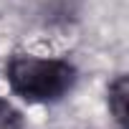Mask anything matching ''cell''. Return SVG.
<instances>
[{
  "mask_svg": "<svg viewBox=\"0 0 129 129\" xmlns=\"http://www.w3.org/2000/svg\"><path fill=\"white\" fill-rule=\"evenodd\" d=\"M10 89L28 101H56L76 81V69L58 58L15 56L8 63Z\"/></svg>",
  "mask_w": 129,
  "mask_h": 129,
  "instance_id": "6da1fadb",
  "label": "cell"
},
{
  "mask_svg": "<svg viewBox=\"0 0 129 129\" xmlns=\"http://www.w3.org/2000/svg\"><path fill=\"white\" fill-rule=\"evenodd\" d=\"M109 109L119 129H126V76H119L109 86Z\"/></svg>",
  "mask_w": 129,
  "mask_h": 129,
  "instance_id": "7a4b0ae2",
  "label": "cell"
},
{
  "mask_svg": "<svg viewBox=\"0 0 129 129\" xmlns=\"http://www.w3.org/2000/svg\"><path fill=\"white\" fill-rule=\"evenodd\" d=\"M0 129H20V114L0 99Z\"/></svg>",
  "mask_w": 129,
  "mask_h": 129,
  "instance_id": "3957f363",
  "label": "cell"
}]
</instances>
